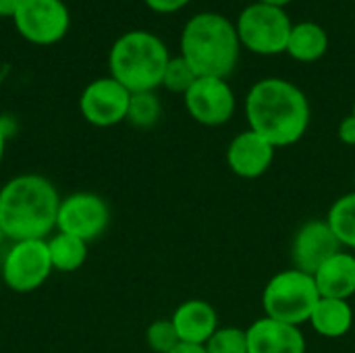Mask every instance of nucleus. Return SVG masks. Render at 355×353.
Instances as JSON below:
<instances>
[{
    "instance_id": "nucleus-10",
    "label": "nucleus",
    "mask_w": 355,
    "mask_h": 353,
    "mask_svg": "<svg viewBox=\"0 0 355 353\" xmlns=\"http://www.w3.org/2000/svg\"><path fill=\"white\" fill-rule=\"evenodd\" d=\"M189 117L206 127H220L229 123L237 108V98L227 79L198 77L183 96Z\"/></svg>"
},
{
    "instance_id": "nucleus-27",
    "label": "nucleus",
    "mask_w": 355,
    "mask_h": 353,
    "mask_svg": "<svg viewBox=\"0 0 355 353\" xmlns=\"http://www.w3.org/2000/svg\"><path fill=\"white\" fill-rule=\"evenodd\" d=\"M23 0H0V17H15Z\"/></svg>"
},
{
    "instance_id": "nucleus-3",
    "label": "nucleus",
    "mask_w": 355,
    "mask_h": 353,
    "mask_svg": "<svg viewBox=\"0 0 355 353\" xmlns=\"http://www.w3.org/2000/svg\"><path fill=\"white\" fill-rule=\"evenodd\" d=\"M241 54L235 23L220 12H198L181 31V56L198 77L227 79Z\"/></svg>"
},
{
    "instance_id": "nucleus-23",
    "label": "nucleus",
    "mask_w": 355,
    "mask_h": 353,
    "mask_svg": "<svg viewBox=\"0 0 355 353\" xmlns=\"http://www.w3.org/2000/svg\"><path fill=\"white\" fill-rule=\"evenodd\" d=\"M206 353H250L248 333L237 327H218V331L204 345Z\"/></svg>"
},
{
    "instance_id": "nucleus-21",
    "label": "nucleus",
    "mask_w": 355,
    "mask_h": 353,
    "mask_svg": "<svg viewBox=\"0 0 355 353\" xmlns=\"http://www.w3.org/2000/svg\"><path fill=\"white\" fill-rule=\"evenodd\" d=\"M160 114H162V104L156 92H135L131 94L125 121H129L133 127L150 129L158 123Z\"/></svg>"
},
{
    "instance_id": "nucleus-19",
    "label": "nucleus",
    "mask_w": 355,
    "mask_h": 353,
    "mask_svg": "<svg viewBox=\"0 0 355 353\" xmlns=\"http://www.w3.org/2000/svg\"><path fill=\"white\" fill-rule=\"evenodd\" d=\"M48 252L52 268L58 273H75L85 264L87 243L79 237L56 233L48 239Z\"/></svg>"
},
{
    "instance_id": "nucleus-17",
    "label": "nucleus",
    "mask_w": 355,
    "mask_h": 353,
    "mask_svg": "<svg viewBox=\"0 0 355 353\" xmlns=\"http://www.w3.org/2000/svg\"><path fill=\"white\" fill-rule=\"evenodd\" d=\"M308 322L320 337L341 339L354 327V308L347 300L320 298Z\"/></svg>"
},
{
    "instance_id": "nucleus-8",
    "label": "nucleus",
    "mask_w": 355,
    "mask_h": 353,
    "mask_svg": "<svg viewBox=\"0 0 355 353\" xmlns=\"http://www.w3.org/2000/svg\"><path fill=\"white\" fill-rule=\"evenodd\" d=\"M21 37L35 46L60 42L71 27V12L62 0H23L12 17Z\"/></svg>"
},
{
    "instance_id": "nucleus-7",
    "label": "nucleus",
    "mask_w": 355,
    "mask_h": 353,
    "mask_svg": "<svg viewBox=\"0 0 355 353\" xmlns=\"http://www.w3.org/2000/svg\"><path fill=\"white\" fill-rule=\"evenodd\" d=\"M52 273L48 239L12 241L2 258V281L15 293L40 289Z\"/></svg>"
},
{
    "instance_id": "nucleus-30",
    "label": "nucleus",
    "mask_w": 355,
    "mask_h": 353,
    "mask_svg": "<svg viewBox=\"0 0 355 353\" xmlns=\"http://www.w3.org/2000/svg\"><path fill=\"white\" fill-rule=\"evenodd\" d=\"M4 150H6V133L0 125V164H2V158H4Z\"/></svg>"
},
{
    "instance_id": "nucleus-24",
    "label": "nucleus",
    "mask_w": 355,
    "mask_h": 353,
    "mask_svg": "<svg viewBox=\"0 0 355 353\" xmlns=\"http://www.w3.org/2000/svg\"><path fill=\"white\" fill-rule=\"evenodd\" d=\"M146 343L154 353H168L173 352L181 341H179V335L175 331L171 318H162V320H154L148 327Z\"/></svg>"
},
{
    "instance_id": "nucleus-18",
    "label": "nucleus",
    "mask_w": 355,
    "mask_h": 353,
    "mask_svg": "<svg viewBox=\"0 0 355 353\" xmlns=\"http://www.w3.org/2000/svg\"><path fill=\"white\" fill-rule=\"evenodd\" d=\"M327 50H329V33L320 23L316 21L293 23L285 50L293 60L316 62L327 54Z\"/></svg>"
},
{
    "instance_id": "nucleus-2",
    "label": "nucleus",
    "mask_w": 355,
    "mask_h": 353,
    "mask_svg": "<svg viewBox=\"0 0 355 353\" xmlns=\"http://www.w3.org/2000/svg\"><path fill=\"white\" fill-rule=\"evenodd\" d=\"M60 196L42 175L25 173L0 187V225L10 241L48 239L56 229Z\"/></svg>"
},
{
    "instance_id": "nucleus-5",
    "label": "nucleus",
    "mask_w": 355,
    "mask_h": 353,
    "mask_svg": "<svg viewBox=\"0 0 355 353\" xmlns=\"http://www.w3.org/2000/svg\"><path fill=\"white\" fill-rule=\"evenodd\" d=\"M320 293L314 277L297 268L277 273L262 291V308L268 318L302 327L310 320Z\"/></svg>"
},
{
    "instance_id": "nucleus-28",
    "label": "nucleus",
    "mask_w": 355,
    "mask_h": 353,
    "mask_svg": "<svg viewBox=\"0 0 355 353\" xmlns=\"http://www.w3.org/2000/svg\"><path fill=\"white\" fill-rule=\"evenodd\" d=\"M168 353H206L204 345H189V343H179L173 352Z\"/></svg>"
},
{
    "instance_id": "nucleus-16",
    "label": "nucleus",
    "mask_w": 355,
    "mask_h": 353,
    "mask_svg": "<svg viewBox=\"0 0 355 353\" xmlns=\"http://www.w3.org/2000/svg\"><path fill=\"white\" fill-rule=\"evenodd\" d=\"M312 277L320 298L349 302L355 295V254L337 252Z\"/></svg>"
},
{
    "instance_id": "nucleus-14",
    "label": "nucleus",
    "mask_w": 355,
    "mask_h": 353,
    "mask_svg": "<svg viewBox=\"0 0 355 353\" xmlns=\"http://www.w3.org/2000/svg\"><path fill=\"white\" fill-rule=\"evenodd\" d=\"M245 333L250 353H306V337L300 327L264 316Z\"/></svg>"
},
{
    "instance_id": "nucleus-4",
    "label": "nucleus",
    "mask_w": 355,
    "mask_h": 353,
    "mask_svg": "<svg viewBox=\"0 0 355 353\" xmlns=\"http://www.w3.org/2000/svg\"><path fill=\"white\" fill-rule=\"evenodd\" d=\"M171 60L166 44L152 31L131 29L114 40L108 52V71L131 94L156 92Z\"/></svg>"
},
{
    "instance_id": "nucleus-20",
    "label": "nucleus",
    "mask_w": 355,
    "mask_h": 353,
    "mask_svg": "<svg viewBox=\"0 0 355 353\" xmlns=\"http://www.w3.org/2000/svg\"><path fill=\"white\" fill-rule=\"evenodd\" d=\"M327 223L339 239L341 248L355 250V191L341 196L331 206Z\"/></svg>"
},
{
    "instance_id": "nucleus-9",
    "label": "nucleus",
    "mask_w": 355,
    "mask_h": 353,
    "mask_svg": "<svg viewBox=\"0 0 355 353\" xmlns=\"http://www.w3.org/2000/svg\"><path fill=\"white\" fill-rule=\"evenodd\" d=\"M110 225V208L106 200L92 191H77L60 200L56 214V231L83 239H98Z\"/></svg>"
},
{
    "instance_id": "nucleus-1",
    "label": "nucleus",
    "mask_w": 355,
    "mask_h": 353,
    "mask_svg": "<svg viewBox=\"0 0 355 353\" xmlns=\"http://www.w3.org/2000/svg\"><path fill=\"white\" fill-rule=\"evenodd\" d=\"M310 102L291 81L264 77L245 96V119L252 131L275 148L297 144L310 127Z\"/></svg>"
},
{
    "instance_id": "nucleus-6",
    "label": "nucleus",
    "mask_w": 355,
    "mask_h": 353,
    "mask_svg": "<svg viewBox=\"0 0 355 353\" xmlns=\"http://www.w3.org/2000/svg\"><path fill=\"white\" fill-rule=\"evenodd\" d=\"M235 27L241 48L260 56H272L287 50L293 21L285 8L252 2L239 12Z\"/></svg>"
},
{
    "instance_id": "nucleus-29",
    "label": "nucleus",
    "mask_w": 355,
    "mask_h": 353,
    "mask_svg": "<svg viewBox=\"0 0 355 353\" xmlns=\"http://www.w3.org/2000/svg\"><path fill=\"white\" fill-rule=\"evenodd\" d=\"M256 2H264V4H270V6H279V8H285L287 4H291L293 0H256Z\"/></svg>"
},
{
    "instance_id": "nucleus-11",
    "label": "nucleus",
    "mask_w": 355,
    "mask_h": 353,
    "mask_svg": "<svg viewBox=\"0 0 355 353\" xmlns=\"http://www.w3.org/2000/svg\"><path fill=\"white\" fill-rule=\"evenodd\" d=\"M131 92L116 79L98 77L85 85L79 98V110L83 119L94 127H112L127 119Z\"/></svg>"
},
{
    "instance_id": "nucleus-12",
    "label": "nucleus",
    "mask_w": 355,
    "mask_h": 353,
    "mask_svg": "<svg viewBox=\"0 0 355 353\" xmlns=\"http://www.w3.org/2000/svg\"><path fill=\"white\" fill-rule=\"evenodd\" d=\"M341 243L329 227L327 218H314L304 223L291 241V262L293 268L314 275L329 258L341 252Z\"/></svg>"
},
{
    "instance_id": "nucleus-13",
    "label": "nucleus",
    "mask_w": 355,
    "mask_h": 353,
    "mask_svg": "<svg viewBox=\"0 0 355 353\" xmlns=\"http://www.w3.org/2000/svg\"><path fill=\"white\" fill-rule=\"evenodd\" d=\"M277 148L252 129L235 135L227 148V164L241 179L262 177L275 160Z\"/></svg>"
},
{
    "instance_id": "nucleus-25",
    "label": "nucleus",
    "mask_w": 355,
    "mask_h": 353,
    "mask_svg": "<svg viewBox=\"0 0 355 353\" xmlns=\"http://www.w3.org/2000/svg\"><path fill=\"white\" fill-rule=\"evenodd\" d=\"M148 8H152L154 12H160V15H171V12H177L181 8H185L191 0H144Z\"/></svg>"
},
{
    "instance_id": "nucleus-26",
    "label": "nucleus",
    "mask_w": 355,
    "mask_h": 353,
    "mask_svg": "<svg viewBox=\"0 0 355 353\" xmlns=\"http://www.w3.org/2000/svg\"><path fill=\"white\" fill-rule=\"evenodd\" d=\"M339 139L345 144V146H355V117L349 114L341 121L339 125V131H337Z\"/></svg>"
},
{
    "instance_id": "nucleus-22",
    "label": "nucleus",
    "mask_w": 355,
    "mask_h": 353,
    "mask_svg": "<svg viewBox=\"0 0 355 353\" xmlns=\"http://www.w3.org/2000/svg\"><path fill=\"white\" fill-rule=\"evenodd\" d=\"M198 75L196 71L187 64V60L179 54V56H171L166 69H164V77H162V87H166L173 94H181L185 96V92L196 83Z\"/></svg>"
},
{
    "instance_id": "nucleus-15",
    "label": "nucleus",
    "mask_w": 355,
    "mask_h": 353,
    "mask_svg": "<svg viewBox=\"0 0 355 353\" xmlns=\"http://www.w3.org/2000/svg\"><path fill=\"white\" fill-rule=\"evenodd\" d=\"M171 322L179 335V341L189 345H206L218 331V314L212 304L204 300H187L177 306Z\"/></svg>"
},
{
    "instance_id": "nucleus-31",
    "label": "nucleus",
    "mask_w": 355,
    "mask_h": 353,
    "mask_svg": "<svg viewBox=\"0 0 355 353\" xmlns=\"http://www.w3.org/2000/svg\"><path fill=\"white\" fill-rule=\"evenodd\" d=\"M6 239H8V237H6V233H4V229H2V225H0V246H4Z\"/></svg>"
},
{
    "instance_id": "nucleus-32",
    "label": "nucleus",
    "mask_w": 355,
    "mask_h": 353,
    "mask_svg": "<svg viewBox=\"0 0 355 353\" xmlns=\"http://www.w3.org/2000/svg\"><path fill=\"white\" fill-rule=\"evenodd\" d=\"M352 114H354V117H355V100H354V110H352Z\"/></svg>"
}]
</instances>
